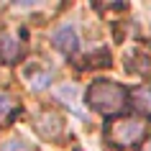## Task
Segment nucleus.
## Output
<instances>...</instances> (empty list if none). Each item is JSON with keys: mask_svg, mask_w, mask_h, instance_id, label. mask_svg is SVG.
Segmentation results:
<instances>
[{"mask_svg": "<svg viewBox=\"0 0 151 151\" xmlns=\"http://www.w3.org/2000/svg\"><path fill=\"white\" fill-rule=\"evenodd\" d=\"M0 151H31V146L23 143L21 138H5L0 143Z\"/></svg>", "mask_w": 151, "mask_h": 151, "instance_id": "6e6552de", "label": "nucleus"}, {"mask_svg": "<svg viewBox=\"0 0 151 151\" xmlns=\"http://www.w3.org/2000/svg\"><path fill=\"white\" fill-rule=\"evenodd\" d=\"M51 44H54V49H59L62 54H74V51L80 49V39H77L74 26L72 23L59 26V28L51 33Z\"/></svg>", "mask_w": 151, "mask_h": 151, "instance_id": "7ed1b4c3", "label": "nucleus"}, {"mask_svg": "<svg viewBox=\"0 0 151 151\" xmlns=\"http://www.w3.org/2000/svg\"><path fill=\"white\" fill-rule=\"evenodd\" d=\"M126 100H128L126 87H120L118 82H110V80H97L87 90V105L97 113H105V115L123 110Z\"/></svg>", "mask_w": 151, "mask_h": 151, "instance_id": "f257e3e1", "label": "nucleus"}, {"mask_svg": "<svg viewBox=\"0 0 151 151\" xmlns=\"http://www.w3.org/2000/svg\"><path fill=\"white\" fill-rule=\"evenodd\" d=\"M0 56L3 59H16L18 56V41L13 36H0Z\"/></svg>", "mask_w": 151, "mask_h": 151, "instance_id": "0eeeda50", "label": "nucleus"}, {"mask_svg": "<svg viewBox=\"0 0 151 151\" xmlns=\"http://www.w3.org/2000/svg\"><path fill=\"white\" fill-rule=\"evenodd\" d=\"M146 151H151V141H149V146H146Z\"/></svg>", "mask_w": 151, "mask_h": 151, "instance_id": "9d476101", "label": "nucleus"}, {"mask_svg": "<svg viewBox=\"0 0 151 151\" xmlns=\"http://www.w3.org/2000/svg\"><path fill=\"white\" fill-rule=\"evenodd\" d=\"M131 97H133L136 110L143 113L146 118H151V87H136Z\"/></svg>", "mask_w": 151, "mask_h": 151, "instance_id": "39448f33", "label": "nucleus"}, {"mask_svg": "<svg viewBox=\"0 0 151 151\" xmlns=\"http://www.w3.org/2000/svg\"><path fill=\"white\" fill-rule=\"evenodd\" d=\"M143 133H146V126L136 118H123L115 120V126L110 128V138L118 146H133L136 141H141Z\"/></svg>", "mask_w": 151, "mask_h": 151, "instance_id": "f03ea898", "label": "nucleus"}, {"mask_svg": "<svg viewBox=\"0 0 151 151\" xmlns=\"http://www.w3.org/2000/svg\"><path fill=\"white\" fill-rule=\"evenodd\" d=\"M77 95H80V90L74 87L72 82H64V85H56V87H54V97L59 100V103L69 105V108L77 105Z\"/></svg>", "mask_w": 151, "mask_h": 151, "instance_id": "20e7f679", "label": "nucleus"}, {"mask_svg": "<svg viewBox=\"0 0 151 151\" xmlns=\"http://www.w3.org/2000/svg\"><path fill=\"white\" fill-rule=\"evenodd\" d=\"M10 108H13V97L5 95V92H0V115H5Z\"/></svg>", "mask_w": 151, "mask_h": 151, "instance_id": "1a4fd4ad", "label": "nucleus"}, {"mask_svg": "<svg viewBox=\"0 0 151 151\" xmlns=\"http://www.w3.org/2000/svg\"><path fill=\"white\" fill-rule=\"evenodd\" d=\"M49 85H51V72H33V74H28V87L33 92H41Z\"/></svg>", "mask_w": 151, "mask_h": 151, "instance_id": "423d86ee", "label": "nucleus"}]
</instances>
